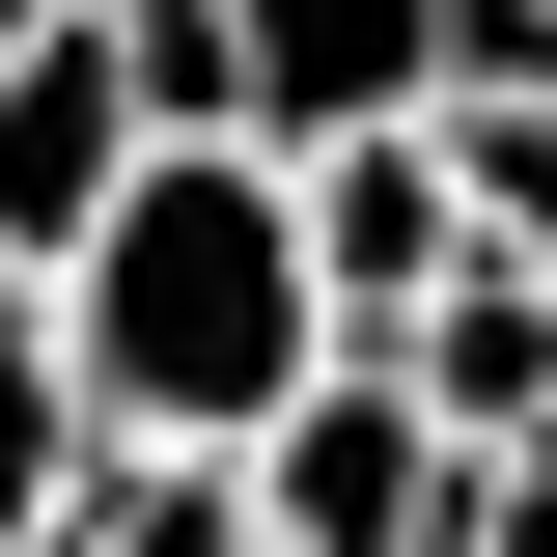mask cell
I'll use <instances>...</instances> for the list:
<instances>
[{
    "mask_svg": "<svg viewBox=\"0 0 557 557\" xmlns=\"http://www.w3.org/2000/svg\"><path fill=\"white\" fill-rule=\"evenodd\" d=\"M139 139H168V112H139V28H112V0H0V278H57Z\"/></svg>",
    "mask_w": 557,
    "mask_h": 557,
    "instance_id": "4",
    "label": "cell"
},
{
    "mask_svg": "<svg viewBox=\"0 0 557 557\" xmlns=\"http://www.w3.org/2000/svg\"><path fill=\"white\" fill-rule=\"evenodd\" d=\"M168 139H335V112H446L474 57H530L557 0H112Z\"/></svg>",
    "mask_w": 557,
    "mask_h": 557,
    "instance_id": "2",
    "label": "cell"
},
{
    "mask_svg": "<svg viewBox=\"0 0 557 557\" xmlns=\"http://www.w3.org/2000/svg\"><path fill=\"white\" fill-rule=\"evenodd\" d=\"M446 557H557V418H530V446H474V474H446Z\"/></svg>",
    "mask_w": 557,
    "mask_h": 557,
    "instance_id": "10",
    "label": "cell"
},
{
    "mask_svg": "<svg viewBox=\"0 0 557 557\" xmlns=\"http://www.w3.org/2000/svg\"><path fill=\"white\" fill-rule=\"evenodd\" d=\"M57 362H84V446H251L307 362H335V278H307V168L278 139H139L112 223L57 278Z\"/></svg>",
    "mask_w": 557,
    "mask_h": 557,
    "instance_id": "1",
    "label": "cell"
},
{
    "mask_svg": "<svg viewBox=\"0 0 557 557\" xmlns=\"http://www.w3.org/2000/svg\"><path fill=\"white\" fill-rule=\"evenodd\" d=\"M84 530V362H57V307L0 278V557H57Z\"/></svg>",
    "mask_w": 557,
    "mask_h": 557,
    "instance_id": "8",
    "label": "cell"
},
{
    "mask_svg": "<svg viewBox=\"0 0 557 557\" xmlns=\"http://www.w3.org/2000/svg\"><path fill=\"white\" fill-rule=\"evenodd\" d=\"M223 474H251V530H278V557H446V474H474V446L418 418V362H391V335H335L251 446H223Z\"/></svg>",
    "mask_w": 557,
    "mask_h": 557,
    "instance_id": "3",
    "label": "cell"
},
{
    "mask_svg": "<svg viewBox=\"0 0 557 557\" xmlns=\"http://www.w3.org/2000/svg\"><path fill=\"white\" fill-rule=\"evenodd\" d=\"M391 362H418L446 446H530V418H557V278H530V251H446V278L391 307Z\"/></svg>",
    "mask_w": 557,
    "mask_h": 557,
    "instance_id": "6",
    "label": "cell"
},
{
    "mask_svg": "<svg viewBox=\"0 0 557 557\" xmlns=\"http://www.w3.org/2000/svg\"><path fill=\"white\" fill-rule=\"evenodd\" d=\"M57 557H278V530H251L223 446H84V530H57Z\"/></svg>",
    "mask_w": 557,
    "mask_h": 557,
    "instance_id": "9",
    "label": "cell"
},
{
    "mask_svg": "<svg viewBox=\"0 0 557 557\" xmlns=\"http://www.w3.org/2000/svg\"><path fill=\"white\" fill-rule=\"evenodd\" d=\"M446 196H474V251H530V278H557V28L446 84Z\"/></svg>",
    "mask_w": 557,
    "mask_h": 557,
    "instance_id": "7",
    "label": "cell"
},
{
    "mask_svg": "<svg viewBox=\"0 0 557 557\" xmlns=\"http://www.w3.org/2000/svg\"><path fill=\"white\" fill-rule=\"evenodd\" d=\"M307 168V278H335V335H391L418 278L474 251V196H446V112H335V139H278Z\"/></svg>",
    "mask_w": 557,
    "mask_h": 557,
    "instance_id": "5",
    "label": "cell"
}]
</instances>
